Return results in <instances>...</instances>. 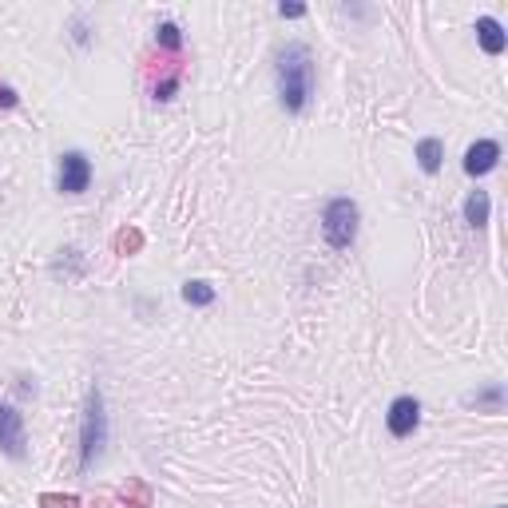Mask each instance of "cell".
Listing matches in <instances>:
<instances>
[{
  "instance_id": "obj_3",
  "label": "cell",
  "mask_w": 508,
  "mask_h": 508,
  "mask_svg": "<svg viewBox=\"0 0 508 508\" xmlns=\"http://www.w3.org/2000/svg\"><path fill=\"white\" fill-rule=\"evenodd\" d=\"M357 223H362V211H357L354 199L334 195L322 211V238L334 246V251H346V246H354V238H357Z\"/></svg>"
},
{
  "instance_id": "obj_2",
  "label": "cell",
  "mask_w": 508,
  "mask_h": 508,
  "mask_svg": "<svg viewBox=\"0 0 508 508\" xmlns=\"http://www.w3.org/2000/svg\"><path fill=\"white\" fill-rule=\"evenodd\" d=\"M107 445V410H104V393L88 390L84 417H79V473H88L92 465L104 457Z\"/></svg>"
},
{
  "instance_id": "obj_7",
  "label": "cell",
  "mask_w": 508,
  "mask_h": 508,
  "mask_svg": "<svg viewBox=\"0 0 508 508\" xmlns=\"http://www.w3.org/2000/svg\"><path fill=\"white\" fill-rule=\"evenodd\" d=\"M496 163H501V143H496V139H476V143H469V152H465V159H461V167H465V175L469 179L489 175Z\"/></svg>"
},
{
  "instance_id": "obj_10",
  "label": "cell",
  "mask_w": 508,
  "mask_h": 508,
  "mask_svg": "<svg viewBox=\"0 0 508 508\" xmlns=\"http://www.w3.org/2000/svg\"><path fill=\"white\" fill-rule=\"evenodd\" d=\"M489 215H493V199H489V191H469V199H465V223L473 226V231H485L489 226Z\"/></svg>"
},
{
  "instance_id": "obj_5",
  "label": "cell",
  "mask_w": 508,
  "mask_h": 508,
  "mask_svg": "<svg viewBox=\"0 0 508 508\" xmlns=\"http://www.w3.org/2000/svg\"><path fill=\"white\" fill-rule=\"evenodd\" d=\"M0 453L13 457V461H24L28 457V433H24V413L16 405L0 402Z\"/></svg>"
},
{
  "instance_id": "obj_8",
  "label": "cell",
  "mask_w": 508,
  "mask_h": 508,
  "mask_svg": "<svg viewBox=\"0 0 508 508\" xmlns=\"http://www.w3.org/2000/svg\"><path fill=\"white\" fill-rule=\"evenodd\" d=\"M473 32H476V44H481L485 56H501L508 48V32H504V24L496 16H476Z\"/></svg>"
},
{
  "instance_id": "obj_15",
  "label": "cell",
  "mask_w": 508,
  "mask_h": 508,
  "mask_svg": "<svg viewBox=\"0 0 508 508\" xmlns=\"http://www.w3.org/2000/svg\"><path fill=\"white\" fill-rule=\"evenodd\" d=\"M175 92H179V76H167L163 84H155V99H159V104H167V99H175Z\"/></svg>"
},
{
  "instance_id": "obj_18",
  "label": "cell",
  "mask_w": 508,
  "mask_h": 508,
  "mask_svg": "<svg viewBox=\"0 0 508 508\" xmlns=\"http://www.w3.org/2000/svg\"><path fill=\"white\" fill-rule=\"evenodd\" d=\"M139 243H143V238H139L135 231H132V235H127V231H124V235H119V238H115V246H119V251H135V246H139Z\"/></svg>"
},
{
  "instance_id": "obj_9",
  "label": "cell",
  "mask_w": 508,
  "mask_h": 508,
  "mask_svg": "<svg viewBox=\"0 0 508 508\" xmlns=\"http://www.w3.org/2000/svg\"><path fill=\"white\" fill-rule=\"evenodd\" d=\"M413 159H417V167H421L425 175H437L445 167V143L437 135H425L421 143H417V152H413Z\"/></svg>"
},
{
  "instance_id": "obj_16",
  "label": "cell",
  "mask_w": 508,
  "mask_h": 508,
  "mask_svg": "<svg viewBox=\"0 0 508 508\" xmlns=\"http://www.w3.org/2000/svg\"><path fill=\"white\" fill-rule=\"evenodd\" d=\"M16 104H20L16 88H13V84H0V112H13Z\"/></svg>"
},
{
  "instance_id": "obj_17",
  "label": "cell",
  "mask_w": 508,
  "mask_h": 508,
  "mask_svg": "<svg viewBox=\"0 0 508 508\" xmlns=\"http://www.w3.org/2000/svg\"><path fill=\"white\" fill-rule=\"evenodd\" d=\"M278 16H282V20H302L306 5H278Z\"/></svg>"
},
{
  "instance_id": "obj_4",
  "label": "cell",
  "mask_w": 508,
  "mask_h": 508,
  "mask_svg": "<svg viewBox=\"0 0 508 508\" xmlns=\"http://www.w3.org/2000/svg\"><path fill=\"white\" fill-rule=\"evenodd\" d=\"M92 187V159L84 152H64L56 171V191L60 195H84Z\"/></svg>"
},
{
  "instance_id": "obj_6",
  "label": "cell",
  "mask_w": 508,
  "mask_h": 508,
  "mask_svg": "<svg viewBox=\"0 0 508 508\" xmlns=\"http://www.w3.org/2000/svg\"><path fill=\"white\" fill-rule=\"evenodd\" d=\"M417 425H421V402L410 393L393 397L390 410H385V429H390V437H397V441H405V437L417 433Z\"/></svg>"
},
{
  "instance_id": "obj_12",
  "label": "cell",
  "mask_w": 508,
  "mask_h": 508,
  "mask_svg": "<svg viewBox=\"0 0 508 508\" xmlns=\"http://www.w3.org/2000/svg\"><path fill=\"white\" fill-rule=\"evenodd\" d=\"M183 302L187 306H211L215 302V286L211 282H183Z\"/></svg>"
},
{
  "instance_id": "obj_13",
  "label": "cell",
  "mask_w": 508,
  "mask_h": 508,
  "mask_svg": "<svg viewBox=\"0 0 508 508\" xmlns=\"http://www.w3.org/2000/svg\"><path fill=\"white\" fill-rule=\"evenodd\" d=\"M469 402L473 405H485V410H501V402H504V390H501V385H489V390H481V393H473L469 397Z\"/></svg>"
},
{
  "instance_id": "obj_1",
  "label": "cell",
  "mask_w": 508,
  "mask_h": 508,
  "mask_svg": "<svg viewBox=\"0 0 508 508\" xmlns=\"http://www.w3.org/2000/svg\"><path fill=\"white\" fill-rule=\"evenodd\" d=\"M274 84H278V104L282 112L302 115L314 99V52L302 44V40H291V44L278 48L274 56Z\"/></svg>"
},
{
  "instance_id": "obj_14",
  "label": "cell",
  "mask_w": 508,
  "mask_h": 508,
  "mask_svg": "<svg viewBox=\"0 0 508 508\" xmlns=\"http://www.w3.org/2000/svg\"><path fill=\"white\" fill-rule=\"evenodd\" d=\"M72 44H76V48H88V44H92V28H88V16H76V20H72Z\"/></svg>"
},
{
  "instance_id": "obj_11",
  "label": "cell",
  "mask_w": 508,
  "mask_h": 508,
  "mask_svg": "<svg viewBox=\"0 0 508 508\" xmlns=\"http://www.w3.org/2000/svg\"><path fill=\"white\" fill-rule=\"evenodd\" d=\"M155 44L163 48V52H179V48H183V28H179L175 20H159L155 24Z\"/></svg>"
}]
</instances>
